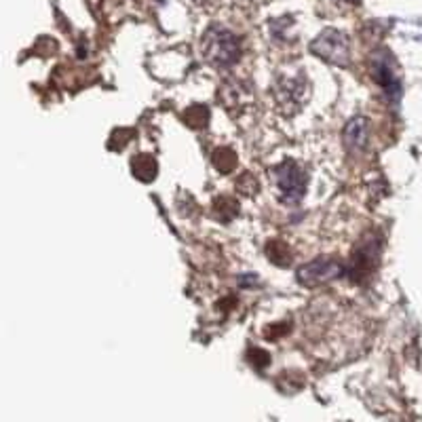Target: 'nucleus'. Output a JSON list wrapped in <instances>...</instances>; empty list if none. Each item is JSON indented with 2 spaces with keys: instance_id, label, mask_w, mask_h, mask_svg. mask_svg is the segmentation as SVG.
<instances>
[{
  "instance_id": "1",
  "label": "nucleus",
  "mask_w": 422,
  "mask_h": 422,
  "mask_svg": "<svg viewBox=\"0 0 422 422\" xmlns=\"http://www.w3.org/2000/svg\"><path fill=\"white\" fill-rule=\"evenodd\" d=\"M203 55L215 68H230L241 57V43L232 32L215 26L203 36Z\"/></svg>"
},
{
  "instance_id": "4",
  "label": "nucleus",
  "mask_w": 422,
  "mask_h": 422,
  "mask_svg": "<svg viewBox=\"0 0 422 422\" xmlns=\"http://www.w3.org/2000/svg\"><path fill=\"white\" fill-rule=\"evenodd\" d=\"M378 252H380V243L376 241V237H368V239L355 249L351 262L344 264V274H349L355 283L366 281L369 274L376 270Z\"/></svg>"
},
{
  "instance_id": "13",
  "label": "nucleus",
  "mask_w": 422,
  "mask_h": 422,
  "mask_svg": "<svg viewBox=\"0 0 422 422\" xmlns=\"http://www.w3.org/2000/svg\"><path fill=\"white\" fill-rule=\"evenodd\" d=\"M237 186H239V190H241L243 195H247V197H252V195L258 190V182H256L249 173H247V175H243V180H239V184H237Z\"/></svg>"
},
{
  "instance_id": "2",
  "label": "nucleus",
  "mask_w": 422,
  "mask_h": 422,
  "mask_svg": "<svg viewBox=\"0 0 422 422\" xmlns=\"http://www.w3.org/2000/svg\"><path fill=\"white\" fill-rule=\"evenodd\" d=\"M272 184L277 186L279 199L285 205H298L307 195V173L296 160H283L272 169Z\"/></svg>"
},
{
  "instance_id": "5",
  "label": "nucleus",
  "mask_w": 422,
  "mask_h": 422,
  "mask_svg": "<svg viewBox=\"0 0 422 422\" xmlns=\"http://www.w3.org/2000/svg\"><path fill=\"white\" fill-rule=\"evenodd\" d=\"M279 108L287 114H294L307 98V83L302 76H281L272 89Z\"/></svg>"
},
{
  "instance_id": "10",
  "label": "nucleus",
  "mask_w": 422,
  "mask_h": 422,
  "mask_svg": "<svg viewBox=\"0 0 422 422\" xmlns=\"http://www.w3.org/2000/svg\"><path fill=\"white\" fill-rule=\"evenodd\" d=\"M184 120H186V125H190L192 129H203V127L210 123V108L201 104L192 106V108L186 110Z\"/></svg>"
},
{
  "instance_id": "14",
  "label": "nucleus",
  "mask_w": 422,
  "mask_h": 422,
  "mask_svg": "<svg viewBox=\"0 0 422 422\" xmlns=\"http://www.w3.org/2000/svg\"><path fill=\"white\" fill-rule=\"evenodd\" d=\"M349 2H357V0H349Z\"/></svg>"
},
{
  "instance_id": "6",
  "label": "nucleus",
  "mask_w": 422,
  "mask_h": 422,
  "mask_svg": "<svg viewBox=\"0 0 422 422\" xmlns=\"http://www.w3.org/2000/svg\"><path fill=\"white\" fill-rule=\"evenodd\" d=\"M342 274H344V264L338 262V260H331V258H323V260L304 264L298 270V281L302 285L315 287V285H321V283H329V281H334V279H338Z\"/></svg>"
},
{
  "instance_id": "8",
  "label": "nucleus",
  "mask_w": 422,
  "mask_h": 422,
  "mask_svg": "<svg viewBox=\"0 0 422 422\" xmlns=\"http://www.w3.org/2000/svg\"><path fill=\"white\" fill-rule=\"evenodd\" d=\"M131 169H133V175H135L138 180H142V182H153L158 173L157 158L150 157V155H138V157L131 160Z\"/></svg>"
},
{
  "instance_id": "7",
  "label": "nucleus",
  "mask_w": 422,
  "mask_h": 422,
  "mask_svg": "<svg viewBox=\"0 0 422 422\" xmlns=\"http://www.w3.org/2000/svg\"><path fill=\"white\" fill-rule=\"evenodd\" d=\"M342 140H344V146H346V150H349V153H364L369 140L368 120H366V118H361V116H357V118L349 120V123H346V127H344Z\"/></svg>"
},
{
  "instance_id": "11",
  "label": "nucleus",
  "mask_w": 422,
  "mask_h": 422,
  "mask_svg": "<svg viewBox=\"0 0 422 422\" xmlns=\"http://www.w3.org/2000/svg\"><path fill=\"white\" fill-rule=\"evenodd\" d=\"M213 213H215L220 220L228 222V220H232V217L239 213V203H237L232 197H220V199L213 203Z\"/></svg>"
},
{
  "instance_id": "12",
  "label": "nucleus",
  "mask_w": 422,
  "mask_h": 422,
  "mask_svg": "<svg viewBox=\"0 0 422 422\" xmlns=\"http://www.w3.org/2000/svg\"><path fill=\"white\" fill-rule=\"evenodd\" d=\"M268 258L274 264H279V266H287L289 260H292V252L287 249V245L274 241V243L268 245Z\"/></svg>"
},
{
  "instance_id": "9",
  "label": "nucleus",
  "mask_w": 422,
  "mask_h": 422,
  "mask_svg": "<svg viewBox=\"0 0 422 422\" xmlns=\"http://www.w3.org/2000/svg\"><path fill=\"white\" fill-rule=\"evenodd\" d=\"M211 163H213V167H215L220 173H230V171L237 167V155H235V150H232V148L222 146V148L213 150V155H211Z\"/></svg>"
},
{
  "instance_id": "3",
  "label": "nucleus",
  "mask_w": 422,
  "mask_h": 422,
  "mask_svg": "<svg viewBox=\"0 0 422 422\" xmlns=\"http://www.w3.org/2000/svg\"><path fill=\"white\" fill-rule=\"evenodd\" d=\"M311 53L323 61H329L336 66H346L351 59V45H349L346 34H342L340 30L327 28L311 43Z\"/></svg>"
}]
</instances>
